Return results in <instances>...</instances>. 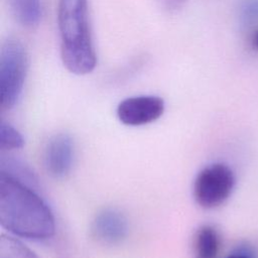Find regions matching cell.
Instances as JSON below:
<instances>
[{
  "mask_svg": "<svg viewBox=\"0 0 258 258\" xmlns=\"http://www.w3.org/2000/svg\"><path fill=\"white\" fill-rule=\"evenodd\" d=\"M0 224L8 232L31 240H46L55 232L52 212L23 180L0 170Z\"/></svg>",
  "mask_w": 258,
  "mask_h": 258,
  "instance_id": "1",
  "label": "cell"
},
{
  "mask_svg": "<svg viewBox=\"0 0 258 258\" xmlns=\"http://www.w3.org/2000/svg\"><path fill=\"white\" fill-rule=\"evenodd\" d=\"M57 24L63 66L76 75L93 72L97 55L90 30L88 0H59Z\"/></svg>",
  "mask_w": 258,
  "mask_h": 258,
  "instance_id": "2",
  "label": "cell"
},
{
  "mask_svg": "<svg viewBox=\"0 0 258 258\" xmlns=\"http://www.w3.org/2000/svg\"><path fill=\"white\" fill-rule=\"evenodd\" d=\"M28 55L23 43L8 37L0 51V106L10 110L18 102L26 79Z\"/></svg>",
  "mask_w": 258,
  "mask_h": 258,
  "instance_id": "3",
  "label": "cell"
},
{
  "mask_svg": "<svg viewBox=\"0 0 258 258\" xmlns=\"http://www.w3.org/2000/svg\"><path fill=\"white\" fill-rule=\"evenodd\" d=\"M234 184L232 169L224 163H213L198 173L192 187L194 198L202 208L214 209L230 197Z\"/></svg>",
  "mask_w": 258,
  "mask_h": 258,
  "instance_id": "4",
  "label": "cell"
},
{
  "mask_svg": "<svg viewBox=\"0 0 258 258\" xmlns=\"http://www.w3.org/2000/svg\"><path fill=\"white\" fill-rule=\"evenodd\" d=\"M164 101L157 96H136L124 99L117 107L118 119L128 126H141L160 118Z\"/></svg>",
  "mask_w": 258,
  "mask_h": 258,
  "instance_id": "5",
  "label": "cell"
},
{
  "mask_svg": "<svg viewBox=\"0 0 258 258\" xmlns=\"http://www.w3.org/2000/svg\"><path fill=\"white\" fill-rule=\"evenodd\" d=\"M74 161V142L67 134H57L49 139L44 152L47 172L54 177L67 175Z\"/></svg>",
  "mask_w": 258,
  "mask_h": 258,
  "instance_id": "6",
  "label": "cell"
},
{
  "mask_svg": "<svg viewBox=\"0 0 258 258\" xmlns=\"http://www.w3.org/2000/svg\"><path fill=\"white\" fill-rule=\"evenodd\" d=\"M128 231L126 218L118 211L107 209L99 213L92 225L95 238L106 244H116L122 241Z\"/></svg>",
  "mask_w": 258,
  "mask_h": 258,
  "instance_id": "7",
  "label": "cell"
},
{
  "mask_svg": "<svg viewBox=\"0 0 258 258\" xmlns=\"http://www.w3.org/2000/svg\"><path fill=\"white\" fill-rule=\"evenodd\" d=\"M11 14L24 27L37 26L41 18V0H7Z\"/></svg>",
  "mask_w": 258,
  "mask_h": 258,
  "instance_id": "8",
  "label": "cell"
},
{
  "mask_svg": "<svg viewBox=\"0 0 258 258\" xmlns=\"http://www.w3.org/2000/svg\"><path fill=\"white\" fill-rule=\"evenodd\" d=\"M220 238L217 231L209 225L201 227L195 237L196 258H217Z\"/></svg>",
  "mask_w": 258,
  "mask_h": 258,
  "instance_id": "9",
  "label": "cell"
},
{
  "mask_svg": "<svg viewBox=\"0 0 258 258\" xmlns=\"http://www.w3.org/2000/svg\"><path fill=\"white\" fill-rule=\"evenodd\" d=\"M0 258H39L19 240L2 234L0 238Z\"/></svg>",
  "mask_w": 258,
  "mask_h": 258,
  "instance_id": "10",
  "label": "cell"
},
{
  "mask_svg": "<svg viewBox=\"0 0 258 258\" xmlns=\"http://www.w3.org/2000/svg\"><path fill=\"white\" fill-rule=\"evenodd\" d=\"M22 135L10 124L1 122L0 125V148L1 150H11L23 147Z\"/></svg>",
  "mask_w": 258,
  "mask_h": 258,
  "instance_id": "11",
  "label": "cell"
},
{
  "mask_svg": "<svg viewBox=\"0 0 258 258\" xmlns=\"http://www.w3.org/2000/svg\"><path fill=\"white\" fill-rule=\"evenodd\" d=\"M163 9L174 12L180 9L187 0H157Z\"/></svg>",
  "mask_w": 258,
  "mask_h": 258,
  "instance_id": "12",
  "label": "cell"
},
{
  "mask_svg": "<svg viewBox=\"0 0 258 258\" xmlns=\"http://www.w3.org/2000/svg\"><path fill=\"white\" fill-rule=\"evenodd\" d=\"M252 46L258 50V29L255 30V32L252 35Z\"/></svg>",
  "mask_w": 258,
  "mask_h": 258,
  "instance_id": "13",
  "label": "cell"
},
{
  "mask_svg": "<svg viewBox=\"0 0 258 258\" xmlns=\"http://www.w3.org/2000/svg\"><path fill=\"white\" fill-rule=\"evenodd\" d=\"M227 258H250L248 255H245L243 253H235L232 255H229Z\"/></svg>",
  "mask_w": 258,
  "mask_h": 258,
  "instance_id": "14",
  "label": "cell"
}]
</instances>
